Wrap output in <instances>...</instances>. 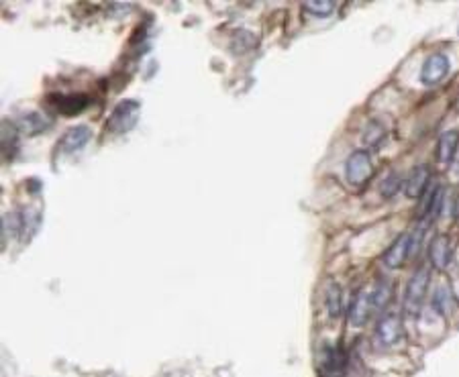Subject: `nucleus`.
<instances>
[{"label": "nucleus", "instance_id": "1", "mask_svg": "<svg viewBox=\"0 0 459 377\" xmlns=\"http://www.w3.org/2000/svg\"><path fill=\"white\" fill-rule=\"evenodd\" d=\"M429 279H431V273L429 268H419L414 271V275L410 277L408 286H406L405 292V310L408 316H419L421 308H423V300L427 294V288H429Z\"/></svg>", "mask_w": 459, "mask_h": 377}, {"label": "nucleus", "instance_id": "2", "mask_svg": "<svg viewBox=\"0 0 459 377\" xmlns=\"http://www.w3.org/2000/svg\"><path fill=\"white\" fill-rule=\"evenodd\" d=\"M139 110H141V105L137 100H123V102H119V107L112 110V114L108 118V129L112 133H116V135L129 133L137 125Z\"/></svg>", "mask_w": 459, "mask_h": 377}, {"label": "nucleus", "instance_id": "3", "mask_svg": "<svg viewBox=\"0 0 459 377\" xmlns=\"http://www.w3.org/2000/svg\"><path fill=\"white\" fill-rule=\"evenodd\" d=\"M374 174L372 157L368 151H353L349 160L345 163V178L352 186H361L366 184Z\"/></svg>", "mask_w": 459, "mask_h": 377}, {"label": "nucleus", "instance_id": "4", "mask_svg": "<svg viewBox=\"0 0 459 377\" xmlns=\"http://www.w3.org/2000/svg\"><path fill=\"white\" fill-rule=\"evenodd\" d=\"M449 74V57L445 54H432L425 59L421 70V82L425 86H435Z\"/></svg>", "mask_w": 459, "mask_h": 377}, {"label": "nucleus", "instance_id": "5", "mask_svg": "<svg viewBox=\"0 0 459 377\" xmlns=\"http://www.w3.org/2000/svg\"><path fill=\"white\" fill-rule=\"evenodd\" d=\"M410 255H412V235L410 233H402L396 241L388 247V251L384 253V263L390 270H398V268H402V263Z\"/></svg>", "mask_w": 459, "mask_h": 377}, {"label": "nucleus", "instance_id": "6", "mask_svg": "<svg viewBox=\"0 0 459 377\" xmlns=\"http://www.w3.org/2000/svg\"><path fill=\"white\" fill-rule=\"evenodd\" d=\"M429 182H431V174L427 165H416L405 182V192L408 198H419L429 190Z\"/></svg>", "mask_w": 459, "mask_h": 377}, {"label": "nucleus", "instance_id": "7", "mask_svg": "<svg viewBox=\"0 0 459 377\" xmlns=\"http://www.w3.org/2000/svg\"><path fill=\"white\" fill-rule=\"evenodd\" d=\"M376 334H378L379 343L386 345V347L398 343L400 337H402V323H400V318H398L396 314H386V316H382V321L378 323Z\"/></svg>", "mask_w": 459, "mask_h": 377}, {"label": "nucleus", "instance_id": "8", "mask_svg": "<svg viewBox=\"0 0 459 377\" xmlns=\"http://www.w3.org/2000/svg\"><path fill=\"white\" fill-rule=\"evenodd\" d=\"M451 241L445 235H437L429 245V259H431L432 268L437 270H445L451 261Z\"/></svg>", "mask_w": 459, "mask_h": 377}, {"label": "nucleus", "instance_id": "9", "mask_svg": "<svg viewBox=\"0 0 459 377\" xmlns=\"http://www.w3.org/2000/svg\"><path fill=\"white\" fill-rule=\"evenodd\" d=\"M372 312H374V308H372L370 292H366V290L357 292L355 298H353L352 308H349V323H352L353 326H363V324L368 323V318H370Z\"/></svg>", "mask_w": 459, "mask_h": 377}, {"label": "nucleus", "instance_id": "10", "mask_svg": "<svg viewBox=\"0 0 459 377\" xmlns=\"http://www.w3.org/2000/svg\"><path fill=\"white\" fill-rule=\"evenodd\" d=\"M92 137V131L84 125H78V127H72L70 131H66V135L61 137L59 141V151L63 153H76L80 151L82 147L90 141Z\"/></svg>", "mask_w": 459, "mask_h": 377}, {"label": "nucleus", "instance_id": "11", "mask_svg": "<svg viewBox=\"0 0 459 377\" xmlns=\"http://www.w3.org/2000/svg\"><path fill=\"white\" fill-rule=\"evenodd\" d=\"M459 145V133L458 131H445L443 135L439 137L437 143V162L441 165H449L456 157Z\"/></svg>", "mask_w": 459, "mask_h": 377}, {"label": "nucleus", "instance_id": "12", "mask_svg": "<svg viewBox=\"0 0 459 377\" xmlns=\"http://www.w3.org/2000/svg\"><path fill=\"white\" fill-rule=\"evenodd\" d=\"M402 186H405V182H402L400 174L390 171V174L382 180V184H379V194H382L384 198H394V196L400 192Z\"/></svg>", "mask_w": 459, "mask_h": 377}, {"label": "nucleus", "instance_id": "13", "mask_svg": "<svg viewBox=\"0 0 459 377\" xmlns=\"http://www.w3.org/2000/svg\"><path fill=\"white\" fill-rule=\"evenodd\" d=\"M55 102H57L55 107L59 108L63 114H76L82 108H86L88 100L84 96H57Z\"/></svg>", "mask_w": 459, "mask_h": 377}, {"label": "nucleus", "instance_id": "14", "mask_svg": "<svg viewBox=\"0 0 459 377\" xmlns=\"http://www.w3.org/2000/svg\"><path fill=\"white\" fill-rule=\"evenodd\" d=\"M326 308L333 318H337L341 312V288L337 284H329L326 288Z\"/></svg>", "mask_w": 459, "mask_h": 377}, {"label": "nucleus", "instance_id": "15", "mask_svg": "<svg viewBox=\"0 0 459 377\" xmlns=\"http://www.w3.org/2000/svg\"><path fill=\"white\" fill-rule=\"evenodd\" d=\"M390 294H392L390 286H388L386 282H379L378 286L370 292V298H372V308H374V310H384V306H386L388 300H390Z\"/></svg>", "mask_w": 459, "mask_h": 377}, {"label": "nucleus", "instance_id": "16", "mask_svg": "<svg viewBox=\"0 0 459 377\" xmlns=\"http://www.w3.org/2000/svg\"><path fill=\"white\" fill-rule=\"evenodd\" d=\"M304 8L315 17H329L335 10V2L333 0H306Z\"/></svg>", "mask_w": 459, "mask_h": 377}, {"label": "nucleus", "instance_id": "17", "mask_svg": "<svg viewBox=\"0 0 459 377\" xmlns=\"http://www.w3.org/2000/svg\"><path fill=\"white\" fill-rule=\"evenodd\" d=\"M45 125H47V121L39 114V112H31L27 114L23 121H21V127H23V131H27V133H41L43 129H45Z\"/></svg>", "mask_w": 459, "mask_h": 377}, {"label": "nucleus", "instance_id": "18", "mask_svg": "<svg viewBox=\"0 0 459 377\" xmlns=\"http://www.w3.org/2000/svg\"><path fill=\"white\" fill-rule=\"evenodd\" d=\"M432 306L439 314H447L449 306H451V294L445 286L437 288L435 290V296H432Z\"/></svg>", "mask_w": 459, "mask_h": 377}, {"label": "nucleus", "instance_id": "19", "mask_svg": "<svg viewBox=\"0 0 459 377\" xmlns=\"http://www.w3.org/2000/svg\"><path fill=\"white\" fill-rule=\"evenodd\" d=\"M382 137H384V129L379 127V123H370L368 125V129H366V133H363V141H366V145H370V147H376L379 141H382Z\"/></svg>", "mask_w": 459, "mask_h": 377}]
</instances>
